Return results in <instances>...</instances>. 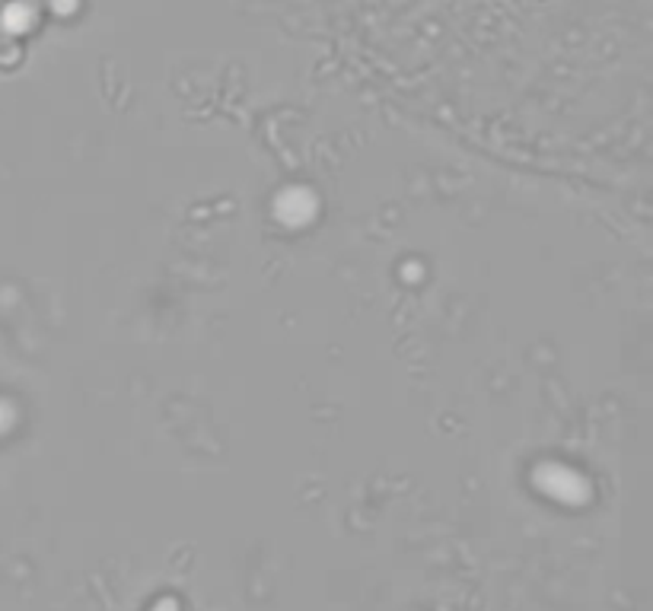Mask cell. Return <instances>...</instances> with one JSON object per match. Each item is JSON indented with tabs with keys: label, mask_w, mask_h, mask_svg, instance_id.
Listing matches in <instances>:
<instances>
[{
	"label": "cell",
	"mask_w": 653,
	"mask_h": 611,
	"mask_svg": "<svg viewBox=\"0 0 653 611\" xmlns=\"http://www.w3.org/2000/svg\"><path fill=\"white\" fill-rule=\"evenodd\" d=\"M157 611H176V605H173V602H169V605H160Z\"/></svg>",
	"instance_id": "obj_1"
}]
</instances>
